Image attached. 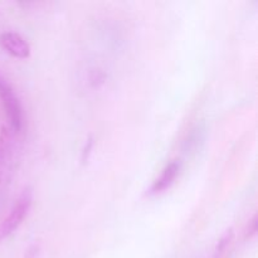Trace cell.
Wrapping results in <instances>:
<instances>
[{
	"mask_svg": "<svg viewBox=\"0 0 258 258\" xmlns=\"http://www.w3.org/2000/svg\"><path fill=\"white\" fill-rule=\"evenodd\" d=\"M0 45L12 57L27 59L32 54V48L23 35L15 32H5L0 35Z\"/></svg>",
	"mask_w": 258,
	"mask_h": 258,
	"instance_id": "cell-3",
	"label": "cell"
},
{
	"mask_svg": "<svg viewBox=\"0 0 258 258\" xmlns=\"http://www.w3.org/2000/svg\"><path fill=\"white\" fill-rule=\"evenodd\" d=\"M38 252H39V246H37V244H33V246H30L29 248H28L24 258H37Z\"/></svg>",
	"mask_w": 258,
	"mask_h": 258,
	"instance_id": "cell-8",
	"label": "cell"
},
{
	"mask_svg": "<svg viewBox=\"0 0 258 258\" xmlns=\"http://www.w3.org/2000/svg\"><path fill=\"white\" fill-rule=\"evenodd\" d=\"M256 232H257V217L254 216L253 218H252V221H249L248 228H247V232H246V237L247 238H252V237L256 234Z\"/></svg>",
	"mask_w": 258,
	"mask_h": 258,
	"instance_id": "cell-7",
	"label": "cell"
},
{
	"mask_svg": "<svg viewBox=\"0 0 258 258\" xmlns=\"http://www.w3.org/2000/svg\"><path fill=\"white\" fill-rule=\"evenodd\" d=\"M33 206L32 188H25L10 208L9 213L0 223V241L12 236L27 218Z\"/></svg>",
	"mask_w": 258,
	"mask_h": 258,
	"instance_id": "cell-1",
	"label": "cell"
},
{
	"mask_svg": "<svg viewBox=\"0 0 258 258\" xmlns=\"http://www.w3.org/2000/svg\"><path fill=\"white\" fill-rule=\"evenodd\" d=\"M234 238V231L233 228H229L224 232L223 236L221 237V239L217 243L216 248H214L213 258H223L224 254L227 253V251L229 249V247L232 246V242Z\"/></svg>",
	"mask_w": 258,
	"mask_h": 258,
	"instance_id": "cell-5",
	"label": "cell"
},
{
	"mask_svg": "<svg viewBox=\"0 0 258 258\" xmlns=\"http://www.w3.org/2000/svg\"><path fill=\"white\" fill-rule=\"evenodd\" d=\"M179 171H180V161L173 160L171 163H169L161 171L160 176L153 183L150 190H149V196H158V194L168 190L174 184L175 179L178 178Z\"/></svg>",
	"mask_w": 258,
	"mask_h": 258,
	"instance_id": "cell-4",
	"label": "cell"
},
{
	"mask_svg": "<svg viewBox=\"0 0 258 258\" xmlns=\"http://www.w3.org/2000/svg\"><path fill=\"white\" fill-rule=\"evenodd\" d=\"M92 149H93V139L88 138V140L86 141V144H85V148H83V150H82V156H81V161H82L83 164L88 160Z\"/></svg>",
	"mask_w": 258,
	"mask_h": 258,
	"instance_id": "cell-6",
	"label": "cell"
},
{
	"mask_svg": "<svg viewBox=\"0 0 258 258\" xmlns=\"http://www.w3.org/2000/svg\"><path fill=\"white\" fill-rule=\"evenodd\" d=\"M0 101L12 130L14 133H20L23 128L22 103L13 86L2 72H0Z\"/></svg>",
	"mask_w": 258,
	"mask_h": 258,
	"instance_id": "cell-2",
	"label": "cell"
}]
</instances>
